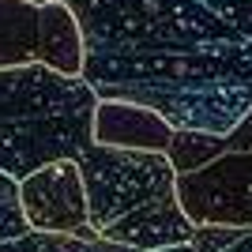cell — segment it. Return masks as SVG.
<instances>
[{
  "label": "cell",
  "mask_w": 252,
  "mask_h": 252,
  "mask_svg": "<svg viewBox=\"0 0 252 252\" xmlns=\"http://www.w3.org/2000/svg\"><path fill=\"white\" fill-rule=\"evenodd\" d=\"M0 252H139L128 245L105 241V237H75V233H23L15 241H0Z\"/></svg>",
  "instance_id": "10"
},
{
  "label": "cell",
  "mask_w": 252,
  "mask_h": 252,
  "mask_svg": "<svg viewBox=\"0 0 252 252\" xmlns=\"http://www.w3.org/2000/svg\"><path fill=\"white\" fill-rule=\"evenodd\" d=\"M91 139L102 147H128V151H162L166 155L173 125L162 113L121 98H98Z\"/></svg>",
  "instance_id": "8"
},
{
  "label": "cell",
  "mask_w": 252,
  "mask_h": 252,
  "mask_svg": "<svg viewBox=\"0 0 252 252\" xmlns=\"http://www.w3.org/2000/svg\"><path fill=\"white\" fill-rule=\"evenodd\" d=\"M75 162H79L87 189V222L98 233L109 222L125 219L177 189V173L162 151H128L91 143Z\"/></svg>",
  "instance_id": "3"
},
{
  "label": "cell",
  "mask_w": 252,
  "mask_h": 252,
  "mask_svg": "<svg viewBox=\"0 0 252 252\" xmlns=\"http://www.w3.org/2000/svg\"><path fill=\"white\" fill-rule=\"evenodd\" d=\"M226 151H233V155H245V151H252V105L249 113L237 121V125L226 132Z\"/></svg>",
  "instance_id": "13"
},
{
  "label": "cell",
  "mask_w": 252,
  "mask_h": 252,
  "mask_svg": "<svg viewBox=\"0 0 252 252\" xmlns=\"http://www.w3.org/2000/svg\"><path fill=\"white\" fill-rule=\"evenodd\" d=\"M98 98L226 136L252 105V0H68Z\"/></svg>",
  "instance_id": "1"
},
{
  "label": "cell",
  "mask_w": 252,
  "mask_h": 252,
  "mask_svg": "<svg viewBox=\"0 0 252 252\" xmlns=\"http://www.w3.org/2000/svg\"><path fill=\"white\" fill-rule=\"evenodd\" d=\"M34 4H53V0H34ZM61 4H68V0H61Z\"/></svg>",
  "instance_id": "15"
},
{
  "label": "cell",
  "mask_w": 252,
  "mask_h": 252,
  "mask_svg": "<svg viewBox=\"0 0 252 252\" xmlns=\"http://www.w3.org/2000/svg\"><path fill=\"white\" fill-rule=\"evenodd\" d=\"M192 233H196V222L185 215V207L177 200V189H173L166 196L151 200L147 207L109 222L98 237L128 245V249H139V252H155V249H169V245H189Z\"/></svg>",
  "instance_id": "7"
},
{
  "label": "cell",
  "mask_w": 252,
  "mask_h": 252,
  "mask_svg": "<svg viewBox=\"0 0 252 252\" xmlns=\"http://www.w3.org/2000/svg\"><path fill=\"white\" fill-rule=\"evenodd\" d=\"M155 252H196V249L192 245H169V249H155ZM219 252H252V226H245L241 237L233 245H226V249H219Z\"/></svg>",
  "instance_id": "14"
},
{
  "label": "cell",
  "mask_w": 252,
  "mask_h": 252,
  "mask_svg": "<svg viewBox=\"0 0 252 252\" xmlns=\"http://www.w3.org/2000/svg\"><path fill=\"white\" fill-rule=\"evenodd\" d=\"M23 215L38 233H79L91 226L87 222V189L75 158H57L45 162L34 173L19 181ZM94 230V226H91Z\"/></svg>",
  "instance_id": "6"
},
{
  "label": "cell",
  "mask_w": 252,
  "mask_h": 252,
  "mask_svg": "<svg viewBox=\"0 0 252 252\" xmlns=\"http://www.w3.org/2000/svg\"><path fill=\"white\" fill-rule=\"evenodd\" d=\"M177 200L196 226H252V151H226L211 166L177 177Z\"/></svg>",
  "instance_id": "5"
},
{
  "label": "cell",
  "mask_w": 252,
  "mask_h": 252,
  "mask_svg": "<svg viewBox=\"0 0 252 252\" xmlns=\"http://www.w3.org/2000/svg\"><path fill=\"white\" fill-rule=\"evenodd\" d=\"M222 155H226V136L200 132V128H173V139H169V147H166V158H169V166H173L177 177L211 166Z\"/></svg>",
  "instance_id": "9"
},
{
  "label": "cell",
  "mask_w": 252,
  "mask_h": 252,
  "mask_svg": "<svg viewBox=\"0 0 252 252\" xmlns=\"http://www.w3.org/2000/svg\"><path fill=\"white\" fill-rule=\"evenodd\" d=\"M23 64H45L61 75H83V34L68 4L0 0V68Z\"/></svg>",
  "instance_id": "4"
},
{
  "label": "cell",
  "mask_w": 252,
  "mask_h": 252,
  "mask_svg": "<svg viewBox=\"0 0 252 252\" xmlns=\"http://www.w3.org/2000/svg\"><path fill=\"white\" fill-rule=\"evenodd\" d=\"M23 233H31V222L23 215L19 177H11V173L0 169V241H15Z\"/></svg>",
  "instance_id": "11"
},
{
  "label": "cell",
  "mask_w": 252,
  "mask_h": 252,
  "mask_svg": "<svg viewBox=\"0 0 252 252\" xmlns=\"http://www.w3.org/2000/svg\"><path fill=\"white\" fill-rule=\"evenodd\" d=\"M98 94L83 75L45 64L0 68V169L27 177L45 162L79 158L94 139Z\"/></svg>",
  "instance_id": "2"
},
{
  "label": "cell",
  "mask_w": 252,
  "mask_h": 252,
  "mask_svg": "<svg viewBox=\"0 0 252 252\" xmlns=\"http://www.w3.org/2000/svg\"><path fill=\"white\" fill-rule=\"evenodd\" d=\"M245 226H222V222H203V226H196V233H192V249L196 252H219L226 249V245H233L237 237H241Z\"/></svg>",
  "instance_id": "12"
}]
</instances>
